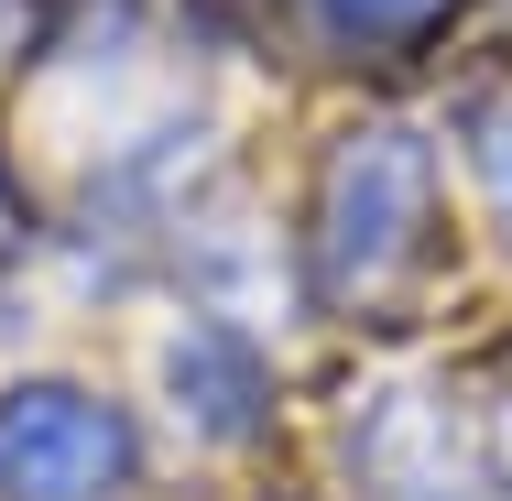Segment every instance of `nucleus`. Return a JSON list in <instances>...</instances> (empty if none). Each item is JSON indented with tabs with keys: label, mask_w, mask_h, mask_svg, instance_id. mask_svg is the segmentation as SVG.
Listing matches in <instances>:
<instances>
[{
	"label": "nucleus",
	"mask_w": 512,
	"mask_h": 501,
	"mask_svg": "<svg viewBox=\"0 0 512 501\" xmlns=\"http://www.w3.org/2000/svg\"><path fill=\"white\" fill-rule=\"evenodd\" d=\"M414 207H425V153H414L404 131L349 142L338 175H327V251H338V273H382L404 251Z\"/></svg>",
	"instance_id": "nucleus-2"
},
{
	"label": "nucleus",
	"mask_w": 512,
	"mask_h": 501,
	"mask_svg": "<svg viewBox=\"0 0 512 501\" xmlns=\"http://www.w3.org/2000/svg\"><path fill=\"white\" fill-rule=\"evenodd\" d=\"M120 458H131V436H120V414L88 393H11L0 403V491L11 501H88L99 480H120Z\"/></svg>",
	"instance_id": "nucleus-1"
},
{
	"label": "nucleus",
	"mask_w": 512,
	"mask_h": 501,
	"mask_svg": "<svg viewBox=\"0 0 512 501\" xmlns=\"http://www.w3.org/2000/svg\"><path fill=\"white\" fill-rule=\"evenodd\" d=\"M502 186H512V142H502Z\"/></svg>",
	"instance_id": "nucleus-4"
},
{
	"label": "nucleus",
	"mask_w": 512,
	"mask_h": 501,
	"mask_svg": "<svg viewBox=\"0 0 512 501\" xmlns=\"http://www.w3.org/2000/svg\"><path fill=\"white\" fill-rule=\"evenodd\" d=\"M327 11H338V22H360V33H382V22H414L425 0H327Z\"/></svg>",
	"instance_id": "nucleus-3"
}]
</instances>
